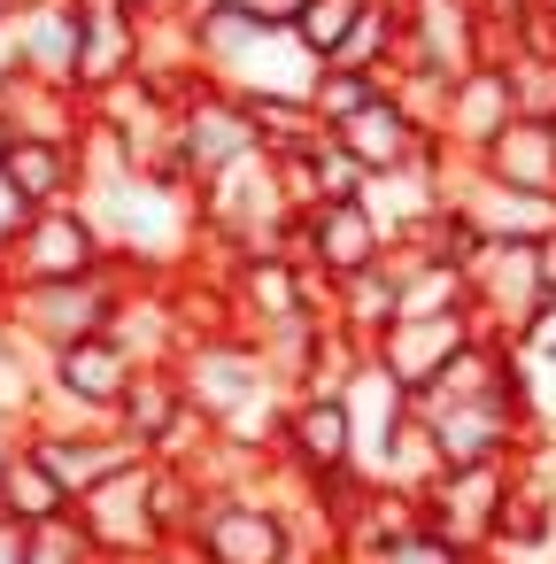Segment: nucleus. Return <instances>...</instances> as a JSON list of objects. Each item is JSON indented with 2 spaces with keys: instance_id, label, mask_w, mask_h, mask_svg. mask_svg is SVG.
Here are the masks:
<instances>
[{
  "instance_id": "nucleus-1",
  "label": "nucleus",
  "mask_w": 556,
  "mask_h": 564,
  "mask_svg": "<svg viewBox=\"0 0 556 564\" xmlns=\"http://www.w3.org/2000/svg\"><path fill=\"white\" fill-rule=\"evenodd\" d=\"M117 302H124V263H109L94 279H32V286L9 279V302H0V348H9L17 364L47 371V356L86 340V333H101L117 317Z\"/></svg>"
},
{
  "instance_id": "nucleus-2",
  "label": "nucleus",
  "mask_w": 556,
  "mask_h": 564,
  "mask_svg": "<svg viewBox=\"0 0 556 564\" xmlns=\"http://www.w3.org/2000/svg\"><path fill=\"white\" fill-rule=\"evenodd\" d=\"M0 271H9L17 286H32V279H94V271H109V232H101V217L86 209V194H78V202H40V209L17 225Z\"/></svg>"
},
{
  "instance_id": "nucleus-3",
  "label": "nucleus",
  "mask_w": 556,
  "mask_h": 564,
  "mask_svg": "<svg viewBox=\"0 0 556 564\" xmlns=\"http://www.w3.org/2000/svg\"><path fill=\"white\" fill-rule=\"evenodd\" d=\"M70 518H78V533H86L94 549H109V556H155L163 533H155V510H148V456H132V464L109 471L101 487H86Z\"/></svg>"
},
{
  "instance_id": "nucleus-4",
  "label": "nucleus",
  "mask_w": 556,
  "mask_h": 564,
  "mask_svg": "<svg viewBox=\"0 0 556 564\" xmlns=\"http://www.w3.org/2000/svg\"><path fill=\"white\" fill-rule=\"evenodd\" d=\"M294 232H302V256H309L325 279H348V271L379 263V248H386V225L371 217L363 194H356V202H309Z\"/></svg>"
},
{
  "instance_id": "nucleus-5",
  "label": "nucleus",
  "mask_w": 556,
  "mask_h": 564,
  "mask_svg": "<svg viewBox=\"0 0 556 564\" xmlns=\"http://www.w3.org/2000/svg\"><path fill=\"white\" fill-rule=\"evenodd\" d=\"M78 32H86V9H78V0H24V9L9 17L17 70L78 94Z\"/></svg>"
},
{
  "instance_id": "nucleus-6",
  "label": "nucleus",
  "mask_w": 556,
  "mask_h": 564,
  "mask_svg": "<svg viewBox=\"0 0 556 564\" xmlns=\"http://www.w3.org/2000/svg\"><path fill=\"white\" fill-rule=\"evenodd\" d=\"M325 132H332V140H340V148L371 171V178H379V171H410V163L425 155V140H433V132H425V124H417V117H410L386 86H379L363 109H348L340 124H325Z\"/></svg>"
},
{
  "instance_id": "nucleus-7",
  "label": "nucleus",
  "mask_w": 556,
  "mask_h": 564,
  "mask_svg": "<svg viewBox=\"0 0 556 564\" xmlns=\"http://www.w3.org/2000/svg\"><path fill=\"white\" fill-rule=\"evenodd\" d=\"M194 541L209 549V564H286V518L248 495H209Z\"/></svg>"
},
{
  "instance_id": "nucleus-8",
  "label": "nucleus",
  "mask_w": 556,
  "mask_h": 564,
  "mask_svg": "<svg viewBox=\"0 0 556 564\" xmlns=\"http://www.w3.org/2000/svg\"><path fill=\"white\" fill-rule=\"evenodd\" d=\"M132 371H140V356H132V348H124V340H117V333L101 325V333H86V340H70V348H55L40 379L117 417V402H124V387H132Z\"/></svg>"
},
{
  "instance_id": "nucleus-9",
  "label": "nucleus",
  "mask_w": 556,
  "mask_h": 564,
  "mask_svg": "<svg viewBox=\"0 0 556 564\" xmlns=\"http://www.w3.org/2000/svg\"><path fill=\"white\" fill-rule=\"evenodd\" d=\"M9 186L24 194V209L40 202H78L86 194V132L78 140H40V132H17L9 155H0Z\"/></svg>"
},
{
  "instance_id": "nucleus-10",
  "label": "nucleus",
  "mask_w": 556,
  "mask_h": 564,
  "mask_svg": "<svg viewBox=\"0 0 556 564\" xmlns=\"http://www.w3.org/2000/svg\"><path fill=\"white\" fill-rule=\"evenodd\" d=\"M86 9V32H78V94H109L140 70V17L117 9V0H78Z\"/></svg>"
},
{
  "instance_id": "nucleus-11",
  "label": "nucleus",
  "mask_w": 556,
  "mask_h": 564,
  "mask_svg": "<svg viewBox=\"0 0 556 564\" xmlns=\"http://www.w3.org/2000/svg\"><path fill=\"white\" fill-rule=\"evenodd\" d=\"M78 510V495L63 487V471L17 433V448H9V464H0V518H17L24 533L32 525H55V518H70Z\"/></svg>"
},
{
  "instance_id": "nucleus-12",
  "label": "nucleus",
  "mask_w": 556,
  "mask_h": 564,
  "mask_svg": "<svg viewBox=\"0 0 556 564\" xmlns=\"http://www.w3.org/2000/svg\"><path fill=\"white\" fill-rule=\"evenodd\" d=\"M286 448L302 456V471H317V479H332L348 456H356V410H348V394H309L294 417H286Z\"/></svg>"
},
{
  "instance_id": "nucleus-13",
  "label": "nucleus",
  "mask_w": 556,
  "mask_h": 564,
  "mask_svg": "<svg viewBox=\"0 0 556 564\" xmlns=\"http://www.w3.org/2000/svg\"><path fill=\"white\" fill-rule=\"evenodd\" d=\"M487 171H494L502 186L548 194V186H556V117H510V124L487 140Z\"/></svg>"
},
{
  "instance_id": "nucleus-14",
  "label": "nucleus",
  "mask_w": 556,
  "mask_h": 564,
  "mask_svg": "<svg viewBox=\"0 0 556 564\" xmlns=\"http://www.w3.org/2000/svg\"><path fill=\"white\" fill-rule=\"evenodd\" d=\"M456 356V317H394L386 325V340H379V364H386V379H402V387H433L440 379V364Z\"/></svg>"
},
{
  "instance_id": "nucleus-15",
  "label": "nucleus",
  "mask_w": 556,
  "mask_h": 564,
  "mask_svg": "<svg viewBox=\"0 0 556 564\" xmlns=\"http://www.w3.org/2000/svg\"><path fill=\"white\" fill-rule=\"evenodd\" d=\"M363 17V0H302V17H294V32H302V47L325 63L340 40H348V24Z\"/></svg>"
},
{
  "instance_id": "nucleus-16",
  "label": "nucleus",
  "mask_w": 556,
  "mask_h": 564,
  "mask_svg": "<svg viewBox=\"0 0 556 564\" xmlns=\"http://www.w3.org/2000/svg\"><path fill=\"white\" fill-rule=\"evenodd\" d=\"M86 533H78V518H55V525H32L24 533V564H86Z\"/></svg>"
},
{
  "instance_id": "nucleus-17",
  "label": "nucleus",
  "mask_w": 556,
  "mask_h": 564,
  "mask_svg": "<svg viewBox=\"0 0 556 564\" xmlns=\"http://www.w3.org/2000/svg\"><path fill=\"white\" fill-rule=\"evenodd\" d=\"M379 564H456V549H440V541H425V533H402V541H386Z\"/></svg>"
},
{
  "instance_id": "nucleus-18",
  "label": "nucleus",
  "mask_w": 556,
  "mask_h": 564,
  "mask_svg": "<svg viewBox=\"0 0 556 564\" xmlns=\"http://www.w3.org/2000/svg\"><path fill=\"white\" fill-rule=\"evenodd\" d=\"M32 209H24V194L9 186V171H0V256H9V240H17V225H24Z\"/></svg>"
},
{
  "instance_id": "nucleus-19",
  "label": "nucleus",
  "mask_w": 556,
  "mask_h": 564,
  "mask_svg": "<svg viewBox=\"0 0 556 564\" xmlns=\"http://www.w3.org/2000/svg\"><path fill=\"white\" fill-rule=\"evenodd\" d=\"M194 9H225V17H263V24H271V0H194Z\"/></svg>"
},
{
  "instance_id": "nucleus-20",
  "label": "nucleus",
  "mask_w": 556,
  "mask_h": 564,
  "mask_svg": "<svg viewBox=\"0 0 556 564\" xmlns=\"http://www.w3.org/2000/svg\"><path fill=\"white\" fill-rule=\"evenodd\" d=\"M0 564H24V525L0 518Z\"/></svg>"
},
{
  "instance_id": "nucleus-21",
  "label": "nucleus",
  "mask_w": 556,
  "mask_h": 564,
  "mask_svg": "<svg viewBox=\"0 0 556 564\" xmlns=\"http://www.w3.org/2000/svg\"><path fill=\"white\" fill-rule=\"evenodd\" d=\"M9 78H17V40H9V24H0V94H9Z\"/></svg>"
},
{
  "instance_id": "nucleus-22",
  "label": "nucleus",
  "mask_w": 556,
  "mask_h": 564,
  "mask_svg": "<svg viewBox=\"0 0 556 564\" xmlns=\"http://www.w3.org/2000/svg\"><path fill=\"white\" fill-rule=\"evenodd\" d=\"M9 448H17V425H9V417H0V464H9Z\"/></svg>"
},
{
  "instance_id": "nucleus-23",
  "label": "nucleus",
  "mask_w": 556,
  "mask_h": 564,
  "mask_svg": "<svg viewBox=\"0 0 556 564\" xmlns=\"http://www.w3.org/2000/svg\"><path fill=\"white\" fill-rule=\"evenodd\" d=\"M9 140H17V124H9V109H0V155H9Z\"/></svg>"
},
{
  "instance_id": "nucleus-24",
  "label": "nucleus",
  "mask_w": 556,
  "mask_h": 564,
  "mask_svg": "<svg viewBox=\"0 0 556 564\" xmlns=\"http://www.w3.org/2000/svg\"><path fill=\"white\" fill-rule=\"evenodd\" d=\"M0 302H9V271H0Z\"/></svg>"
}]
</instances>
